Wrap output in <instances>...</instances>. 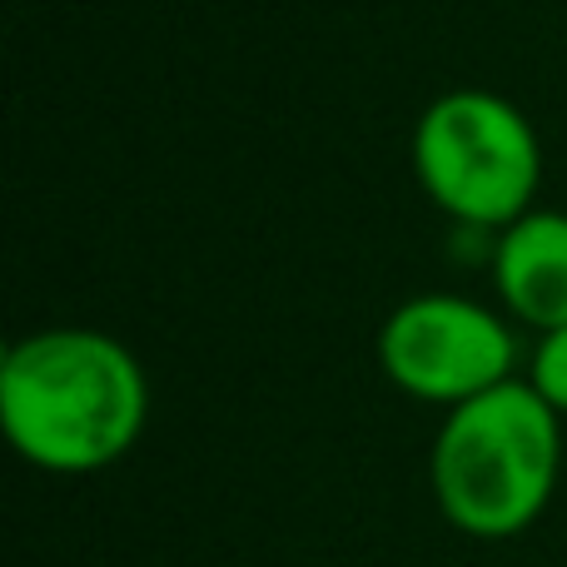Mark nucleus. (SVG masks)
Instances as JSON below:
<instances>
[{"instance_id":"obj_2","label":"nucleus","mask_w":567,"mask_h":567,"mask_svg":"<svg viewBox=\"0 0 567 567\" xmlns=\"http://www.w3.org/2000/svg\"><path fill=\"white\" fill-rule=\"evenodd\" d=\"M563 468V413L533 383H498L449 409L433 443V498L478 543L518 538L543 518Z\"/></svg>"},{"instance_id":"obj_3","label":"nucleus","mask_w":567,"mask_h":567,"mask_svg":"<svg viewBox=\"0 0 567 567\" xmlns=\"http://www.w3.org/2000/svg\"><path fill=\"white\" fill-rule=\"evenodd\" d=\"M413 169L429 199L473 229H508L533 209L543 145L528 115L493 90H449L419 115Z\"/></svg>"},{"instance_id":"obj_4","label":"nucleus","mask_w":567,"mask_h":567,"mask_svg":"<svg viewBox=\"0 0 567 567\" xmlns=\"http://www.w3.org/2000/svg\"><path fill=\"white\" fill-rule=\"evenodd\" d=\"M379 363L403 393L458 409L513 379V329L463 293H419L383 319Z\"/></svg>"},{"instance_id":"obj_5","label":"nucleus","mask_w":567,"mask_h":567,"mask_svg":"<svg viewBox=\"0 0 567 567\" xmlns=\"http://www.w3.org/2000/svg\"><path fill=\"white\" fill-rule=\"evenodd\" d=\"M493 284L513 319L533 329H563L567 323V215L558 209H528L498 235L493 249Z\"/></svg>"},{"instance_id":"obj_6","label":"nucleus","mask_w":567,"mask_h":567,"mask_svg":"<svg viewBox=\"0 0 567 567\" xmlns=\"http://www.w3.org/2000/svg\"><path fill=\"white\" fill-rule=\"evenodd\" d=\"M528 383L567 419V323L543 333L538 353H533V379Z\"/></svg>"},{"instance_id":"obj_1","label":"nucleus","mask_w":567,"mask_h":567,"mask_svg":"<svg viewBox=\"0 0 567 567\" xmlns=\"http://www.w3.org/2000/svg\"><path fill=\"white\" fill-rule=\"evenodd\" d=\"M150 383L120 339L80 323L25 333L0 363L10 449L45 473H100L140 443Z\"/></svg>"}]
</instances>
